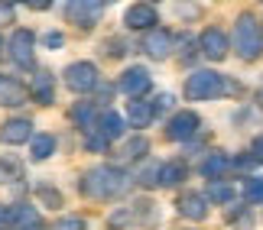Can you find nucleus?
<instances>
[{"mask_svg": "<svg viewBox=\"0 0 263 230\" xmlns=\"http://www.w3.org/2000/svg\"><path fill=\"white\" fill-rule=\"evenodd\" d=\"M205 198L215 201V204H234L237 201V188H234V182H228V178H218V182L208 185Z\"/></svg>", "mask_w": 263, "mask_h": 230, "instance_id": "22", "label": "nucleus"}, {"mask_svg": "<svg viewBox=\"0 0 263 230\" xmlns=\"http://www.w3.org/2000/svg\"><path fill=\"white\" fill-rule=\"evenodd\" d=\"M260 26H263V23H260Z\"/></svg>", "mask_w": 263, "mask_h": 230, "instance_id": "40", "label": "nucleus"}, {"mask_svg": "<svg viewBox=\"0 0 263 230\" xmlns=\"http://www.w3.org/2000/svg\"><path fill=\"white\" fill-rule=\"evenodd\" d=\"M0 230H10V227H7V211H4V204H0Z\"/></svg>", "mask_w": 263, "mask_h": 230, "instance_id": "37", "label": "nucleus"}, {"mask_svg": "<svg viewBox=\"0 0 263 230\" xmlns=\"http://www.w3.org/2000/svg\"><path fill=\"white\" fill-rule=\"evenodd\" d=\"M95 130L101 133V139L110 146V143H117L120 136H124V130H127V120L120 117L117 111H104V114H98V123Z\"/></svg>", "mask_w": 263, "mask_h": 230, "instance_id": "15", "label": "nucleus"}, {"mask_svg": "<svg viewBox=\"0 0 263 230\" xmlns=\"http://www.w3.org/2000/svg\"><path fill=\"white\" fill-rule=\"evenodd\" d=\"M52 230H88V224H85V217H78V214H68V217H59Z\"/></svg>", "mask_w": 263, "mask_h": 230, "instance_id": "30", "label": "nucleus"}, {"mask_svg": "<svg viewBox=\"0 0 263 230\" xmlns=\"http://www.w3.org/2000/svg\"><path fill=\"white\" fill-rule=\"evenodd\" d=\"M52 153H55V136L52 133H36L29 139V159H33V162H46Z\"/></svg>", "mask_w": 263, "mask_h": 230, "instance_id": "23", "label": "nucleus"}, {"mask_svg": "<svg viewBox=\"0 0 263 230\" xmlns=\"http://www.w3.org/2000/svg\"><path fill=\"white\" fill-rule=\"evenodd\" d=\"M7 52L20 68H33V62H36V33L33 29H13V36H10V43H7Z\"/></svg>", "mask_w": 263, "mask_h": 230, "instance_id": "6", "label": "nucleus"}, {"mask_svg": "<svg viewBox=\"0 0 263 230\" xmlns=\"http://www.w3.org/2000/svg\"><path fill=\"white\" fill-rule=\"evenodd\" d=\"M198 127H201V120L195 111H179L169 117V123H166V139H173V143H185V139H192L198 133Z\"/></svg>", "mask_w": 263, "mask_h": 230, "instance_id": "8", "label": "nucleus"}, {"mask_svg": "<svg viewBox=\"0 0 263 230\" xmlns=\"http://www.w3.org/2000/svg\"><path fill=\"white\" fill-rule=\"evenodd\" d=\"M234 52L244 58V62H257L263 55V26L257 16L250 13H240L237 23H234V39H231Z\"/></svg>", "mask_w": 263, "mask_h": 230, "instance_id": "2", "label": "nucleus"}, {"mask_svg": "<svg viewBox=\"0 0 263 230\" xmlns=\"http://www.w3.org/2000/svg\"><path fill=\"white\" fill-rule=\"evenodd\" d=\"M189 169L182 159H173V162H163V172H159V188H179L185 182Z\"/></svg>", "mask_w": 263, "mask_h": 230, "instance_id": "20", "label": "nucleus"}, {"mask_svg": "<svg viewBox=\"0 0 263 230\" xmlns=\"http://www.w3.org/2000/svg\"><path fill=\"white\" fill-rule=\"evenodd\" d=\"M104 52L110 58H120V55H127V43H124V39H107V43H104Z\"/></svg>", "mask_w": 263, "mask_h": 230, "instance_id": "31", "label": "nucleus"}, {"mask_svg": "<svg viewBox=\"0 0 263 230\" xmlns=\"http://www.w3.org/2000/svg\"><path fill=\"white\" fill-rule=\"evenodd\" d=\"M4 55H7V39L0 36V58H4Z\"/></svg>", "mask_w": 263, "mask_h": 230, "instance_id": "38", "label": "nucleus"}, {"mask_svg": "<svg viewBox=\"0 0 263 230\" xmlns=\"http://www.w3.org/2000/svg\"><path fill=\"white\" fill-rule=\"evenodd\" d=\"M153 120H156V107H153V101H143V97H137V101L127 104V123H130V127L146 130Z\"/></svg>", "mask_w": 263, "mask_h": 230, "instance_id": "18", "label": "nucleus"}, {"mask_svg": "<svg viewBox=\"0 0 263 230\" xmlns=\"http://www.w3.org/2000/svg\"><path fill=\"white\" fill-rule=\"evenodd\" d=\"M65 85L68 91L75 94H88L101 85V75H98V65L95 62H72L65 68Z\"/></svg>", "mask_w": 263, "mask_h": 230, "instance_id": "5", "label": "nucleus"}, {"mask_svg": "<svg viewBox=\"0 0 263 230\" xmlns=\"http://www.w3.org/2000/svg\"><path fill=\"white\" fill-rule=\"evenodd\" d=\"M62 43H65L62 33H46L43 36V46H49V49H62Z\"/></svg>", "mask_w": 263, "mask_h": 230, "instance_id": "32", "label": "nucleus"}, {"mask_svg": "<svg viewBox=\"0 0 263 230\" xmlns=\"http://www.w3.org/2000/svg\"><path fill=\"white\" fill-rule=\"evenodd\" d=\"M257 94H263V88H260V91H257Z\"/></svg>", "mask_w": 263, "mask_h": 230, "instance_id": "39", "label": "nucleus"}, {"mask_svg": "<svg viewBox=\"0 0 263 230\" xmlns=\"http://www.w3.org/2000/svg\"><path fill=\"white\" fill-rule=\"evenodd\" d=\"M228 165H231V159L224 153H211L208 159H201V162H198V172L205 175V178H211V182H218V178H224Z\"/></svg>", "mask_w": 263, "mask_h": 230, "instance_id": "21", "label": "nucleus"}, {"mask_svg": "<svg viewBox=\"0 0 263 230\" xmlns=\"http://www.w3.org/2000/svg\"><path fill=\"white\" fill-rule=\"evenodd\" d=\"M13 13H16L13 4H0V26H4V23H13Z\"/></svg>", "mask_w": 263, "mask_h": 230, "instance_id": "33", "label": "nucleus"}, {"mask_svg": "<svg viewBox=\"0 0 263 230\" xmlns=\"http://www.w3.org/2000/svg\"><path fill=\"white\" fill-rule=\"evenodd\" d=\"M29 101V91L16 78L10 75H0V107H23Z\"/></svg>", "mask_w": 263, "mask_h": 230, "instance_id": "17", "label": "nucleus"}, {"mask_svg": "<svg viewBox=\"0 0 263 230\" xmlns=\"http://www.w3.org/2000/svg\"><path fill=\"white\" fill-rule=\"evenodd\" d=\"M159 172H163V162L159 159H146L143 165L137 169V185H143V188H159Z\"/></svg>", "mask_w": 263, "mask_h": 230, "instance_id": "25", "label": "nucleus"}, {"mask_svg": "<svg viewBox=\"0 0 263 230\" xmlns=\"http://www.w3.org/2000/svg\"><path fill=\"white\" fill-rule=\"evenodd\" d=\"M117 88L124 91L130 101H137V97H143L149 88H153V78H149V72L143 65H130L124 75H120V81H117Z\"/></svg>", "mask_w": 263, "mask_h": 230, "instance_id": "10", "label": "nucleus"}, {"mask_svg": "<svg viewBox=\"0 0 263 230\" xmlns=\"http://www.w3.org/2000/svg\"><path fill=\"white\" fill-rule=\"evenodd\" d=\"M130 185H134V178H130L120 165H95V169H88L82 175L78 192H82L88 201H110V198L127 195Z\"/></svg>", "mask_w": 263, "mask_h": 230, "instance_id": "1", "label": "nucleus"}, {"mask_svg": "<svg viewBox=\"0 0 263 230\" xmlns=\"http://www.w3.org/2000/svg\"><path fill=\"white\" fill-rule=\"evenodd\" d=\"M36 198H39L46 207H52V211H59V207H62V195H59L55 188H49V185H39V188H36Z\"/></svg>", "mask_w": 263, "mask_h": 230, "instance_id": "28", "label": "nucleus"}, {"mask_svg": "<svg viewBox=\"0 0 263 230\" xmlns=\"http://www.w3.org/2000/svg\"><path fill=\"white\" fill-rule=\"evenodd\" d=\"M173 101H176L173 94H156V101H153V107H156V114H159V111H166V107L173 104Z\"/></svg>", "mask_w": 263, "mask_h": 230, "instance_id": "35", "label": "nucleus"}, {"mask_svg": "<svg viewBox=\"0 0 263 230\" xmlns=\"http://www.w3.org/2000/svg\"><path fill=\"white\" fill-rule=\"evenodd\" d=\"M228 91H237L234 85L224 81V75L211 72V68H198L185 78V97L189 101H215V97L228 94Z\"/></svg>", "mask_w": 263, "mask_h": 230, "instance_id": "3", "label": "nucleus"}, {"mask_svg": "<svg viewBox=\"0 0 263 230\" xmlns=\"http://www.w3.org/2000/svg\"><path fill=\"white\" fill-rule=\"evenodd\" d=\"M23 178V165L13 156H0V185H13Z\"/></svg>", "mask_w": 263, "mask_h": 230, "instance_id": "26", "label": "nucleus"}, {"mask_svg": "<svg viewBox=\"0 0 263 230\" xmlns=\"http://www.w3.org/2000/svg\"><path fill=\"white\" fill-rule=\"evenodd\" d=\"M29 97H33L36 104H52L55 101V81H52V72H46V68H39V72L33 75V85L26 88Z\"/></svg>", "mask_w": 263, "mask_h": 230, "instance_id": "16", "label": "nucleus"}, {"mask_svg": "<svg viewBox=\"0 0 263 230\" xmlns=\"http://www.w3.org/2000/svg\"><path fill=\"white\" fill-rule=\"evenodd\" d=\"M140 49H143L149 58L163 62V58H169V55L176 52V36L169 33V29L156 26V29H149V33H143V43H140Z\"/></svg>", "mask_w": 263, "mask_h": 230, "instance_id": "7", "label": "nucleus"}, {"mask_svg": "<svg viewBox=\"0 0 263 230\" xmlns=\"http://www.w3.org/2000/svg\"><path fill=\"white\" fill-rule=\"evenodd\" d=\"M198 49H201V55H205L208 62H221V58L228 55V49H231V39L224 36V29L205 26L201 29V39H198Z\"/></svg>", "mask_w": 263, "mask_h": 230, "instance_id": "9", "label": "nucleus"}, {"mask_svg": "<svg viewBox=\"0 0 263 230\" xmlns=\"http://www.w3.org/2000/svg\"><path fill=\"white\" fill-rule=\"evenodd\" d=\"M36 133H33V120H26V117H13V120H7L4 127H0V143H7V146H20V143H29Z\"/></svg>", "mask_w": 263, "mask_h": 230, "instance_id": "14", "label": "nucleus"}, {"mask_svg": "<svg viewBox=\"0 0 263 230\" xmlns=\"http://www.w3.org/2000/svg\"><path fill=\"white\" fill-rule=\"evenodd\" d=\"M176 211L179 217H185V221H205L208 217V198L201 195V192H182L176 198Z\"/></svg>", "mask_w": 263, "mask_h": 230, "instance_id": "13", "label": "nucleus"}, {"mask_svg": "<svg viewBox=\"0 0 263 230\" xmlns=\"http://www.w3.org/2000/svg\"><path fill=\"white\" fill-rule=\"evenodd\" d=\"M250 156H254V162H260V165H263V136H257V139H254V146H250Z\"/></svg>", "mask_w": 263, "mask_h": 230, "instance_id": "34", "label": "nucleus"}, {"mask_svg": "<svg viewBox=\"0 0 263 230\" xmlns=\"http://www.w3.org/2000/svg\"><path fill=\"white\" fill-rule=\"evenodd\" d=\"M104 4L101 0H72V4H65V19L68 23H75L78 29H95L98 19L104 16Z\"/></svg>", "mask_w": 263, "mask_h": 230, "instance_id": "4", "label": "nucleus"}, {"mask_svg": "<svg viewBox=\"0 0 263 230\" xmlns=\"http://www.w3.org/2000/svg\"><path fill=\"white\" fill-rule=\"evenodd\" d=\"M7 227L10 230H43V217H39L36 204L16 201L13 207H7Z\"/></svg>", "mask_w": 263, "mask_h": 230, "instance_id": "11", "label": "nucleus"}, {"mask_svg": "<svg viewBox=\"0 0 263 230\" xmlns=\"http://www.w3.org/2000/svg\"><path fill=\"white\" fill-rule=\"evenodd\" d=\"M149 153V139L140 133V136H130V139H124V143H120V159H124V162H134V159H143Z\"/></svg>", "mask_w": 263, "mask_h": 230, "instance_id": "24", "label": "nucleus"}, {"mask_svg": "<svg viewBox=\"0 0 263 230\" xmlns=\"http://www.w3.org/2000/svg\"><path fill=\"white\" fill-rule=\"evenodd\" d=\"M29 10H49V7H52V4H49V0H36V4H26Z\"/></svg>", "mask_w": 263, "mask_h": 230, "instance_id": "36", "label": "nucleus"}, {"mask_svg": "<svg viewBox=\"0 0 263 230\" xmlns=\"http://www.w3.org/2000/svg\"><path fill=\"white\" fill-rule=\"evenodd\" d=\"M85 149H88V153H104V149H107V143L101 139V133H98L95 127L85 130Z\"/></svg>", "mask_w": 263, "mask_h": 230, "instance_id": "29", "label": "nucleus"}, {"mask_svg": "<svg viewBox=\"0 0 263 230\" xmlns=\"http://www.w3.org/2000/svg\"><path fill=\"white\" fill-rule=\"evenodd\" d=\"M68 120H72L82 133H85V130H91V127L98 123V101H78L72 111H68Z\"/></svg>", "mask_w": 263, "mask_h": 230, "instance_id": "19", "label": "nucleus"}, {"mask_svg": "<svg viewBox=\"0 0 263 230\" xmlns=\"http://www.w3.org/2000/svg\"><path fill=\"white\" fill-rule=\"evenodd\" d=\"M124 23H127V29L149 33V29H156V23H159V10L153 4H130L127 13H124Z\"/></svg>", "mask_w": 263, "mask_h": 230, "instance_id": "12", "label": "nucleus"}, {"mask_svg": "<svg viewBox=\"0 0 263 230\" xmlns=\"http://www.w3.org/2000/svg\"><path fill=\"white\" fill-rule=\"evenodd\" d=\"M244 198H247V204H263V178L260 175L244 178Z\"/></svg>", "mask_w": 263, "mask_h": 230, "instance_id": "27", "label": "nucleus"}]
</instances>
